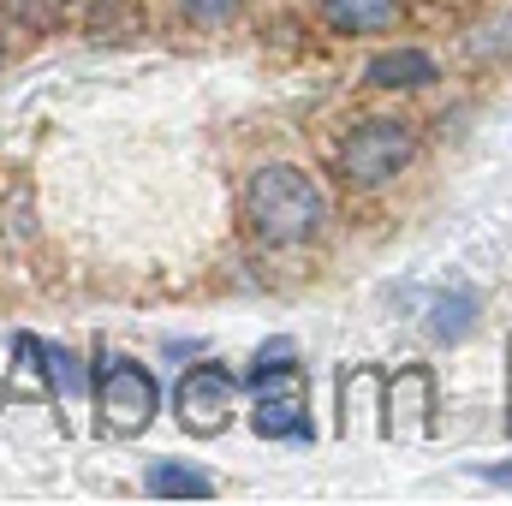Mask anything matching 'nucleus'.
<instances>
[{
  "label": "nucleus",
  "mask_w": 512,
  "mask_h": 506,
  "mask_svg": "<svg viewBox=\"0 0 512 506\" xmlns=\"http://www.w3.org/2000/svg\"><path fill=\"white\" fill-rule=\"evenodd\" d=\"M245 209H251V227L262 245H304L322 227V191L298 167H262L251 179Z\"/></svg>",
  "instance_id": "f257e3e1"
},
{
  "label": "nucleus",
  "mask_w": 512,
  "mask_h": 506,
  "mask_svg": "<svg viewBox=\"0 0 512 506\" xmlns=\"http://www.w3.org/2000/svg\"><path fill=\"white\" fill-rule=\"evenodd\" d=\"M96 411H102L108 435L149 429V417H155V381H149V370L120 358V352H102L96 358Z\"/></svg>",
  "instance_id": "f03ea898"
},
{
  "label": "nucleus",
  "mask_w": 512,
  "mask_h": 506,
  "mask_svg": "<svg viewBox=\"0 0 512 506\" xmlns=\"http://www.w3.org/2000/svg\"><path fill=\"white\" fill-rule=\"evenodd\" d=\"M304 376L292 364H274V370H251V423L256 435L268 441H310V423H304Z\"/></svg>",
  "instance_id": "7ed1b4c3"
},
{
  "label": "nucleus",
  "mask_w": 512,
  "mask_h": 506,
  "mask_svg": "<svg viewBox=\"0 0 512 506\" xmlns=\"http://www.w3.org/2000/svg\"><path fill=\"white\" fill-rule=\"evenodd\" d=\"M346 179H358V185H382L393 179L405 161H411V131L399 126V120H364V126L346 137Z\"/></svg>",
  "instance_id": "20e7f679"
},
{
  "label": "nucleus",
  "mask_w": 512,
  "mask_h": 506,
  "mask_svg": "<svg viewBox=\"0 0 512 506\" xmlns=\"http://www.w3.org/2000/svg\"><path fill=\"white\" fill-rule=\"evenodd\" d=\"M173 405H179V423L191 435H221L227 417H233V376L227 370H191L179 381Z\"/></svg>",
  "instance_id": "39448f33"
},
{
  "label": "nucleus",
  "mask_w": 512,
  "mask_h": 506,
  "mask_svg": "<svg viewBox=\"0 0 512 506\" xmlns=\"http://www.w3.org/2000/svg\"><path fill=\"white\" fill-rule=\"evenodd\" d=\"M12 358H24L30 370H42V376H48V387H54L60 399H84V393H90V370H84L66 346H42V340L18 334V340H12Z\"/></svg>",
  "instance_id": "423d86ee"
},
{
  "label": "nucleus",
  "mask_w": 512,
  "mask_h": 506,
  "mask_svg": "<svg viewBox=\"0 0 512 506\" xmlns=\"http://www.w3.org/2000/svg\"><path fill=\"white\" fill-rule=\"evenodd\" d=\"M429 78H435V60L423 48H393V54L370 60V84H382V90H417Z\"/></svg>",
  "instance_id": "0eeeda50"
},
{
  "label": "nucleus",
  "mask_w": 512,
  "mask_h": 506,
  "mask_svg": "<svg viewBox=\"0 0 512 506\" xmlns=\"http://www.w3.org/2000/svg\"><path fill=\"white\" fill-rule=\"evenodd\" d=\"M328 24L346 30V36H370V30H387L399 18V0H322Z\"/></svg>",
  "instance_id": "6e6552de"
},
{
  "label": "nucleus",
  "mask_w": 512,
  "mask_h": 506,
  "mask_svg": "<svg viewBox=\"0 0 512 506\" xmlns=\"http://www.w3.org/2000/svg\"><path fill=\"white\" fill-rule=\"evenodd\" d=\"M477 292L471 286H453V292H441L435 304H429V334L435 340H465L471 328H477Z\"/></svg>",
  "instance_id": "1a4fd4ad"
},
{
  "label": "nucleus",
  "mask_w": 512,
  "mask_h": 506,
  "mask_svg": "<svg viewBox=\"0 0 512 506\" xmlns=\"http://www.w3.org/2000/svg\"><path fill=\"white\" fill-rule=\"evenodd\" d=\"M143 489L149 495H215V477L209 471H191V465H155L149 477H143Z\"/></svg>",
  "instance_id": "9d476101"
},
{
  "label": "nucleus",
  "mask_w": 512,
  "mask_h": 506,
  "mask_svg": "<svg viewBox=\"0 0 512 506\" xmlns=\"http://www.w3.org/2000/svg\"><path fill=\"white\" fill-rule=\"evenodd\" d=\"M6 12L24 30H60L66 24V0H6Z\"/></svg>",
  "instance_id": "9b49d317"
},
{
  "label": "nucleus",
  "mask_w": 512,
  "mask_h": 506,
  "mask_svg": "<svg viewBox=\"0 0 512 506\" xmlns=\"http://www.w3.org/2000/svg\"><path fill=\"white\" fill-rule=\"evenodd\" d=\"M179 12H185L191 24H203V30H215V24H227V18L239 12V0H179Z\"/></svg>",
  "instance_id": "f8f14e48"
},
{
  "label": "nucleus",
  "mask_w": 512,
  "mask_h": 506,
  "mask_svg": "<svg viewBox=\"0 0 512 506\" xmlns=\"http://www.w3.org/2000/svg\"><path fill=\"white\" fill-rule=\"evenodd\" d=\"M274 364H292V340H268V346L256 352L251 370H274Z\"/></svg>",
  "instance_id": "ddd939ff"
},
{
  "label": "nucleus",
  "mask_w": 512,
  "mask_h": 506,
  "mask_svg": "<svg viewBox=\"0 0 512 506\" xmlns=\"http://www.w3.org/2000/svg\"><path fill=\"white\" fill-rule=\"evenodd\" d=\"M477 477H483V483H495V489H512V465H483Z\"/></svg>",
  "instance_id": "4468645a"
}]
</instances>
